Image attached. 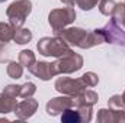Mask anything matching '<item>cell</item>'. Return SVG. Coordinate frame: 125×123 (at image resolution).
I'll list each match as a JSON object with an SVG mask.
<instances>
[{
  "label": "cell",
  "mask_w": 125,
  "mask_h": 123,
  "mask_svg": "<svg viewBox=\"0 0 125 123\" xmlns=\"http://www.w3.org/2000/svg\"><path fill=\"white\" fill-rule=\"evenodd\" d=\"M58 36H61L62 39L71 45V46H77L80 49H89L97 46L100 44H105V38L102 35L100 29H94V31H86L82 28H65L60 33H57Z\"/></svg>",
  "instance_id": "cell-1"
},
{
  "label": "cell",
  "mask_w": 125,
  "mask_h": 123,
  "mask_svg": "<svg viewBox=\"0 0 125 123\" xmlns=\"http://www.w3.org/2000/svg\"><path fill=\"white\" fill-rule=\"evenodd\" d=\"M36 49L41 55L44 57H54V58H61L64 55L73 52V49L70 48V45L62 39L61 36L55 35V36H44L38 41L36 44Z\"/></svg>",
  "instance_id": "cell-2"
},
{
  "label": "cell",
  "mask_w": 125,
  "mask_h": 123,
  "mask_svg": "<svg viewBox=\"0 0 125 123\" xmlns=\"http://www.w3.org/2000/svg\"><path fill=\"white\" fill-rule=\"evenodd\" d=\"M32 12L31 0H16L10 3L6 9V16L9 19V23L13 28H22Z\"/></svg>",
  "instance_id": "cell-3"
},
{
  "label": "cell",
  "mask_w": 125,
  "mask_h": 123,
  "mask_svg": "<svg viewBox=\"0 0 125 123\" xmlns=\"http://www.w3.org/2000/svg\"><path fill=\"white\" fill-rule=\"evenodd\" d=\"M76 10L70 6L61 7V9H52L48 15V23L51 26L52 32L57 35L62 29H65L68 25H71L76 20Z\"/></svg>",
  "instance_id": "cell-4"
},
{
  "label": "cell",
  "mask_w": 125,
  "mask_h": 123,
  "mask_svg": "<svg viewBox=\"0 0 125 123\" xmlns=\"http://www.w3.org/2000/svg\"><path fill=\"white\" fill-rule=\"evenodd\" d=\"M54 67H55L57 74L76 72V71H79L83 67V57L73 51V52L64 55L61 58H57V61H54Z\"/></svg>",
  "instance_id": "cell-5"
},
{
  "label": "cell",
  "mask_w": 125,
  "mask_h": 123,
  "mask_svg": "<svg viewBox=\"0 0 125 123\" xmlns=\"http://www.w3.org/2000/svg\"><path fill=\"white\" fill-rule=\"evenodd\" d=\"M54 88L60 94L64 96H76L80 91L86 90L87 86L83 83L82 78H68V77H58L55 80V84H54Z\"/></svg>",
  "instance_id": "cell-6"
},
{
  "label": "cell",
  "mask_w": 125,
  "mask_h": 123,
  "mask_svg": "<svg viewBox=\"0 0 125 123\" xmlns=\"http://www.w3.org/2000/svg\"><path fill=\"white\" fill-rule=\"evenodd\" d=\"M100 32L105 38V42L118 44V45L125 46V29H122L119 25H116L112 19L103 28H100Z\"/></svg>",
  "instance_id": "cell-7"
},
{
  "label": "cell",
  "mask_w": 125,
  "mask_h": 123,
  "mask_svg": "<svg viewBox=\"0 0 125 123\" xmlns=\"http://www.w3.org/2000/svg\"><path fill=\"white\" fill-rule=\"evenodd\" d=\"M68 107H74V101L71 96H64L61 97H54L47 103V114L48 116H58L61 114L64 110H67Z\"/></svg>",
  "instance_id": "cell-8"
},
{
  "label": "cell",
  "mask_w": 125,
  "mask_h": 123,
  "mask_svg": "<svg viewBox=\"0 0 125 123\" xmlns=\"http://www.w3.org/2000/svg\"><path fill=\"white\" fill-rule=\"evenodd\" d=\"M33 77L42 80V81H48L52 77L58 75L54 67V62H47V61H36L31 68L28 70Z\"/></svg>",
  "instance_id": "cell-9"
},
{
  "label": "cell",
  "mask_w": 125,
  "mask_h": 123,
  "mask_svg": "<svg viewBox=\"0 0 125 123\" xmlns=\"http://www.w3.org/2000/svg\"><path fill=\"white\" fill-rule=\"evenodd\" d=\"M36 110H38V101L35 98H32V97H28V98H25V100H22L21 103L16 104L13 113H15V116L18 119L28 120L35 114Z\"/></svg>",
  "instance_id": "cell-10"
},
{
  "label": "cell",
  "mask_w": 125,
  "mask_h": 123,
  "mask_svg": "<svg viewBox=\"0 0 125 123\" xmlns=\"http://www.w3.org/2000/svg\"><path fill=\"white\" fill-rule=\"evenodd\" d=\"M99 123H125V110L100 109L97 112Z\"/></svg>",
  "instance_id": "cell-11"
},
{
  "label": "cell",
  "mask_w": 125,
  "mask_h": 123,
  "mask_svg": "<svg viewBox=\"0 0 125 123\" xmlns=\"http://www.w3.org/2000/svg\"><path fill=\"white\" fill-rule=\"evenodd\" d=\"M99 96L93 90H83L79 94L73 96V101H74V107H80V106H93L97 103Z\"/></svg>",
  "instance_id": "cell-12"
},
{
  "label": "cell",
  "mask_w": 125,
  "mask_h": 123,
  "mask_svg": "<svg viewBox=\"0 0 125 123\" xmlns=\"http://www.w3.org/2000/svg\"><path fill=\"white\" fill-rule=\"evenodd\" d=\"M16 97H10L7 94L1 91L0 93V113L1 114H7V113H12L16 107Z\"/></svg>",
  "instance_id": "cell-13"
},
{
  "label": "cell",
  "mask_w": 125,
  "mask_h": 123,
  "mask_svg": "<svg viewBox=\"0 0 125 123\" xmlns=\"http://www.w3.org/2000/svg\"><path fill=\"white\" fill-rule=\"evenodd\" d=\"M16 28H13L10 23L6 22H0V44L7 45L10 41H13Z\"/></svg>",
  "instance_id": "cell-14"
},
{
  "label": "cell",
  "mask_w": 125,
  "mask_h": 123,
  "mask_svg": "<svg viewBox=\"0 0 125 123\" xmlns=\"http://www.w3.org/2000/svg\"><path fill=\"white\" fill-rule=\"evenodd\" d=\"M32 39V32L26 28H18L15 31V36H13V41L18 44V45H25V44H29Z\"/></svg>",
  "instance_id": "cell-15"
},
{
  "label": "cell",
  "mask_w": 125,
  "mask_h": 123,
  "mask_svg": "<svg viewBox=\"0 0 125 123\" xmlns=\"http://www.w3.org/2000/svg\"><path fill=\"white\" fill-rule=\"evenodd\" d=\"M111 16L116 25H119L122 29H125V3H116L114 13Z\"/></svg>",
  "instance_id": "cell-16"
},
{
  "label": "cell",
  "mask_w": 125,
  "mask_h": 123,
  "mask_svg": "<svg viewBox=\"0 0 125 123\" xmlns=\"http://www.w3.org/2000/svg\"><path fill=\"white\" fill-rule=\"evenodd\" d=\"M6 72L10 78L13 80H19L22 75H23V65L18 61H10L7 64V68H6Z\"/></svg>",
  "instance_id": "cell-17"
},
{
  "label": "cell",
  "mask_w": 125,
  "mask_h": 123,
  "mask_svg": "<svg viewBox=\"0 0 125 123\" xmlns=\"http://www.w3.org/2000/svg\"><path fill=\"white\" fill-rule=\"evenodd\" d=\"M61 122L64 123H80V114L77 107H68L67 110H64L61 113Z\"/></svg>",
  "instance_id": "cell-18"
},
{
  "label": "cell",
  "mask_w": 125,
  "mask_h": 123,
  "mask_svg": "<svg viewBox=\"0 0 125 123\" xmlns=\"http://www.w3.org/2000/svg\"><path fill=\"white\" fill-rule=\"evenodd\" d=\"M19 62L25 67V68H31L32 65L36 62V58H35V54L32 52L31 49H23L19 52Z\"/></svg>",
  "instance_id": "cell-19"
},
{
  "label": "cell",
  "mask_w": 125,
  "mask_h": 123,
  "mask_svg": "<svg viewBox=\"0 0 125 123\" xmlns=\"http://www.w3.org/2000/svg\"><path fill=\"white\" fill-rule=\"evenodd\" d=\"M115 6H116L115 0H100L99 1V12L105 16H111L114 13Z\"/></svg>",
  "instance_id": "cell-20"
},
{
  "label": "cell",
  "mask_w": 125,
  "mask_h": 123,
  "mask_svg": "<svg viewBox=\"0 0 125 123\" xmlns=\"http://www.w3.org/2000/svg\"><path fill=\"white\" fill-rule=\"evenodd\" d=\"M108 106L112 110H125V103L122 100V96H119V94H114L108 100Z\"/></svg>",
  "instance_id": "cell-21"
},
{
  "label": "cell",
  "mask_w": 125,
  "mask_h": 123,
  "mask_svg": "<svg viewBox=\"0 0 125 123\" xmlns=\"http://www.w3.org/2000/svg\"><path fill=\"white\" fill-rule=\"evenodd\" d=\"M35 93H36V86H35L33 83H31V81H28V83H25V84L21 86L19 97H22V98H28V97H32Z\"/></svg>",
  "instance_id": "cell-22"
},
{
  "label": "cell",
  "mask_w": 125,
  "mask_h": 123,
  "mask_svg": "<svg viewBox=\"0 0 125 123\" xmlns=\"http://www.w3.org/2000/svg\"><path fill=\"white\" fill-rule=\"evenodd\" d=\"M80 78L83 80V83H84L87 87H96L97 83H99V77H97V74H94L93 71H87V72H84Z\"/></svg>",
  "instance_id": "cell-23"
},
{
  "label": "cell",
  "mask_w": 125,
  "mask_h": 123,
  "mask_svg": "<svg viewBox=\"0 0 125 123\" xmlns=\"http://www.w3.org/2000/svg\"><path fill=\"white\" fill-rule=\"evenodd\" d=\"M92 107H93V106H80V107H77L82 122L89 123L90 120H92V112H93Z\"/></svg>",
  "instance_id": "cell-24"
},
{
  "label": "cell",
  "mask_w": 125,
  "mask_h": 123,
  "mask_svg": "<svg viewBox=\"0 0 125 123\" xmlns=\"http://www.w3.org/2000/svg\"><path fill=\"white\" fill-rule=\"evenodd\" d=\"M97 1H99V0H76V4H77L82 10L89 12V10H92L93 7H96Z\"/></svg>",
  "instance_id": "cell-25"
},
{
  "label": "cell",
  "mask_w": 125,
  "mask_h": 123,
  "mask_svg": "<svg viewBox=\"0 0 125 123\" xmlns=\"http://www.w3.org/2000/svg\"><path fill=\"white\" fill-rule=\"evenodd\" d=\"M3 93L10 96V97H19V93H21V86L18 84H7L4 88H3Z\"/></svg>",
  "instance_id": "cell-26"
},
{
  "label": "cell",
  "mask_w": 125,
  "mask_h": 123,
  "mask_svg": "<svg viewBox=\"0 0 125 123\" xmlns=\"http://www.w3.org/2000/svg\"><path fill=\"white\" fill-rule=\"evenodd\" d=\"M7 61V55L4 52V49H0V62H4Z\"/></svg>",
  "instance_id": "cell-27"
},
{
  "label": "cell",
  "mask_w": 125,
  "mask_h": 123,
  "mask_svg": "<svg viewBox=\"0 0 125 123\" xmlns=\"http://www.w3.org/2000/svg\"><path fill=\"white\" fill-rule=\"evenodd\" d=\"M62 4H67V6H70V7H73L74 6V3H76V0H60Z\"/></svg>",
  "instance_id": "cell-28"
},
{
  "label": "cell",
  "mask_w": 125,
  "mask_h": 123,
  "mask_svg": "<svg viewBox=\"0 0 125 123\" xmlns=\"http://www.w3.org/2000/svg\"><path fill=\"white\" fill-rule=\"evenodd\" d=\"M122 100H124V103H125V90H124V93H122Z\"/></svg>",
  "instance_id": "cell-29"
},
{
  "label": "cell",
  "mask_w": 125,
  "mask_h": 123,
  "mask_svg": "<svg viewBox=\"0 0 125 123\" xmlns=\"http://www.w3.org/2000/svg\"><path fill=\"white\" fill-rule=\"evenodd\" d=\"M3 1H6V0H0V3H3Z\"/></svg>",
  "instance_id": "cell-30"
}]
</instances>
